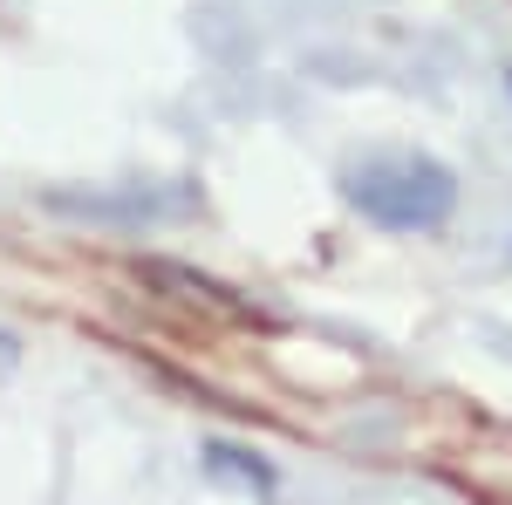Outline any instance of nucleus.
I'll return each instance as SVG.
<instances>
[{
  "mask_svg": "<svg viewBox=\"0 0 512 505\" xmlns=\"http://www.w3.org/2000/svg\"><path fill=\"white\" fill-rule=\"evenodd\" d=\"M14 362H21V349H14V335L0 328V376H14Z\"/></svg>",
  "mask_w": 512,
  "mask_h": 505,
  "instance_id": "7ed1b4c3",
  "label": "nucleus"
},
{
  "mask_svg": "<svg viewBox=\"0 0 512 505\" xmlns=\"http://www.w3.org/2000/svg\"><path fill=\"white\" fill-rule=\"evenodd\" d=\"M205 465H212V478H246V485H260V492L274 485V471H267V465H246V451H226V444H212Z\"/></svg>",
  "mask_w": 512,
  "mask_h": 505,
  "instance_id": "f03ea898",
  "label": "nucleus"
},
{
  "mask_svg": "<svg viewBox=\"0 0 512 505\" xmlns=\"http://www.w3.org/2000/svg\"><path fill=\"white\" fill-rule=\"evenodd\" d=\"M349 198L376 219V226H396V233H431L451 219L458 205V185L451 171L431 164V157H369L349 171Z\"/></svg>",
  "mask_w": 512,
  "mask_h": 505,
  "instance_id": "f257e3e1",
  "label": "nucleus"
}]
</instances>
